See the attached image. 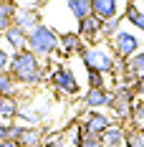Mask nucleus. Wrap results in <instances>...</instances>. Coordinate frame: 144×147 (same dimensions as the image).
Here are the masks:
<instances>
[{
  "mask_svg": "<svg viewBox=\"0 0 144 147\" xmlns=\"http://www.w3.org/2000/svg\"><path fill=\"white\" fill-rule=\"evenodd\" d=\"M8 71H10V76H13L18 84H23V86H35V84H41L46 79L41 59H38L33 51H28V48H20V51H15L13 56H10Z\"/></svg>",
  "mask_w": 144,
  "mask_h": 147,
  "instance_id": "obj_1",
  "label": "nucleus"
},
{
  "mask_svg": "<svg viewBox=\"0 0 144 147\" xmlns=\"http://www.w3.org/2000/svg\"><path fill=\"white\" fill-rule=\"evenodd\" d=\"M28 51H33L38 59H51L53 53H58V33L46 23H38L35 28L28 33Z\"/></svg>",
  "mask_w": 144,
  "mask_h": 147,
  "instance_id": "obj_2",
  "label": "nucleus"
},
{
  "mask_svg": "<svg viewBox=\"0 0 144 147\" xmlns=\"http://www.w3.org/2000/svg\"><path fill=\"white\" fill-rule=\"evenodd\" d=\"M78 56H81L86 69H94V71H101V74H111L116 66V56L104 46H86Z\"/></svg>",
  "mask_w": 144,
  "mask_h": 147,
  "instance_id": "obj_3",
  "label": "nucleus"
},
{
  "mask_svg": "<svg viewBox=\"0 0 144 147\" xmlns=\"http://www.w3.org/2000/svg\"><path fill=\"white\" fill-rule=\"evenodd\" d=\"M48 84L56 89L58 94H63V96H76V94L81 91V84H78L76 74H73L71 66H66V63H56V69L48 76Z\"/></svg>",
  "mask_w": 144,
  "mask_h": 147,
  "instance_id": "obj_4",
  "label": "nucleus"
},
{
  "mask_svg": "<svg viewBox=\"0 0 144 147\" xmlns=\"http://www.w3.org/2000/svg\"><path fill=\"white\" fill-rule=\"evenodd\" d=\"M142 51V41H139V36L137 33H131V30H119L114 38H111V53H114L116 59L121 61H129L134 53H139Z\"/></svg>",
  "mask_w": 144,
  "mask_h": 147,
  "instance_id": "obj_5",
  "label": "nucleus"
},
{
  "mask_svg": "<svg viewBox=\"0 0 144 147\" xmlns=\"http://www.w3.org/2000/svg\"><path fill=\"white\" fill-rule=\"evenodd\" d=\"M134 89L127 86V84H116L114 89H111V104H109V109L116 114V119H129V112L131 107H134Z\"/></svg>",
  "mask_w": 144,
  "mask_h": 147,
  "instance_id": "obj_6",
  "label": "nucleus"
},
{
  "mask_svg": "<svg viewBox=\"0 0 144 147\" xmlns=\"http://www.w3.org/2000/svg\"><path fill=\"white\" fill-rule=\"evenodd\" d=\"M78 36L84 38V43H91V46H99V41L104 38V20L99 15H88L84 20H78Z\"/></svg>",
  "mask_w": 144,
  "mask_h": 147,
  "instance_id": "obj_7",
  "label": "nucleus"
},
{
  "mask_svg": "<svg viewBox=\"0 0 144 147\" xmlns=\"http://www.w3.org/2000/svg\"><path fill=\"white\" fill-rule=\"evenodd\" d=\"M111 127V119L106 117L104 112H99V109H88L86 114H84V119H81V129L88 134H104L106 129Z\"/></svg>",
  "mask_w": 144,
  "mask_h": 147,
  "instance_id": "obj_8",
  "label": "nucleus"
},
{
  "mask_svg": "<svg viewBox=\"0 0 144 147\" xmlns=\"http://www.w3.org/2000/svg\"><path fill=\"white\" fill-rule=\"evenodd\" d=\"M38 23H41V18H38V10H35L33 5H18L15 18H13V26H18V28H23L25 33H30Z\"/></svg>",
  "mask_w": 144,
  "mask_h": 147,
  "instance_id": "obj_9",
  "label": "nucleus"
},
{
  "mask_svg": "<svg viewBox=\"0 0 144 147\" xmlns=\"http://www.w3.org/2000/svg\"><path fill=\"white\" fill-rule=\"evenodd\" d=\"M86 48L84 38L78 33H58V53L61 56H73Z\"/></svg>",
  "mask_w": 144,
  "mask_h": 147,
  "instance_id": "obj_10",
  "label": "nucleus"
},
{
  "mask_svg": "<svg viewBox=\"0 0 144 147\" xmlns=\"http://www.w3.org/2000/svg\"><path fill=\"white\" fill-rule=\"evenodd\" d=\"M109 104H111L109 89H88L84 94V107H88V109H99V107H109Z\"/></svg>",
  "mask_w": 144,
  "mask_h": 147,
  "instance_id": "obj_11",
  "label": "nucleus"
},
{
  "mask_svg": "<svg viewBox=\"0 0 144 147\" xmlns=\"http://www.w3.org/2000/svg\"><path fill=\"white\" fill-rule=\"evenodd\" d=\"M15 142H20L23 147H35V145H41V142H43V129L20 124V132H18V137H15Z\"/></svg>",
  "mask_w": 144,
  "mask_h": 147,
  "instance_id": "obj_12",
  "label": "nucleus"
},
{
  "mask_svg": "<svg viewBox=\"0 0 144 147\" xmlns=\"http://www.w3.org/2000/svg\"><path fill=\"white\" fill-rule=\"evenodd\" d=\"M91 8H94V15H99L101 20H109L119 13V0H91Z\"/></svg>",
  "mask_w": 144,
  "mask_h": 147,
  "instance_id": "obj_13",
  "label": "nucleus"
},
{
  "mask_svg": "<svg viewBox=\"0 0 144 147\" xmlns=\"http://www.w3.org/2000/svg\"><path fill=\"white\" fill-rule=\"evenodd\" d=\"M3 38H5V43L13 48V53L20 51V48H25V43H28V33L23 28H18V26H10V28L3 33Z\"/></svg>",
  "mask_w": 144,
  "mask_h": 147,
  "instance_id": "obj_14",
  "label": "nucleus"
},
{
  "mask_svg": "<svg viewBox=\"0 0 144 147\" xmlns=\"http://www.w3.org/2000/svg\"><path fill=\"white\" fill-rule=\"evenodd\" d=\"M20 112L18 96H0V119L3 122H15Z\"/></svg>",
  "mask_w": 144,
  "mask_h": 147,
  "instance_id": "obj_15",
  "label": "nucleus"
},
{
  "mask_svg": "<svg viewBox=\"0 0 144 147\" xmlns=\"http://www.w3.org/2000/svg\"><path fill=\"white\" fill-rule=\"evenodd\" d=\"M15 10H18V3L15 0H0V36L13 26Z\"/></svg>",
  "mask_w": 144,
  "mask_h": 147,
  "instance_id": "obj_16",
  "label": "nucleus"
},
{
  "mask_svg": "<svg viewBox=\"0 0 144 147\" xmlns=\"http://www.w3.org/2000/svg\"><path fill=\"white\" fill-rule=\"evenodd\" d=\"M66 8H68V13H71L76 20H84V18H88V15L94 13L91 0H66Z\"/></svg>",
  "mask_w": 144,
  "mask_h": 147,
  "instance_id": "obj_17",
  "label": "nucleus"
},
{
  "mask_svg": "<svg viewBox=\"0 0 144 147\" xmlns=\"http://www.w3.org/2000/svg\"><path fill=\"white\" fill-rule=\"evenodd\" d=\"M124 74H129L134 79H142L144 76V48L139 53H134L129 61H124Z\"/></svg>",
  "mask_w": 144,
  "mask_h": 147,
  "instance_id": "obj_18",
  "label": "nucleus"
},
{
  "mask_svg": "<svg viewBox=\"0 0 144 147\" xmlns=\"http://www.w3.org/2000/svg\"><path fill=\"white\" fill-rule=\"evenodd\" d=\"M124 137H127V129L124 127H116V124H111L106 132L101 134V142L109 147H121L124 145Z\"/></svg>",
  "mask_w": 144,
  "mask_h": 147,
  "instance_id": "obj_19",
  "label": "nucleus"
},
{
  "mask_svg": "<svg viewBox=\"0 0 144 147\" xmlns=\"http://www.w3.org/2000/svg\"><path fill=\"white\" fill-rule=\"evenodd\" d=\"M18 81H15L10 71H0V96H18Z\"/></svg>",
  "mask_w": 144,
  "mask_h": 147,
  "instance_id": "obj_20",
  "label": "nucleus"
},
{
  "mask_svg": "<svg viewBox=\"0 0 144 147\" xmlns=\"http://www.w3.org/2000/svg\"><path fill=\"white\" fill-rule=\"evenodd\" d=\"M129 124L137 127V129H144V104L142 102H134V107L129 112Z\"/></svg>",
  "mask_w": 144,
  "mask_h": 147,
  "instance_id": "obj_21",
  "label": "nucleus"
},
{
  "mask_svg": "<svg viewBox=\"0 0 144 147\" xmlns=\"http://www.w3.org/2000/svg\"><path fill=\"white\" fill-rule=\"evenodd\" d=\"M86 81H88V89H106V74L86 69Z\"/></svg>",
  "mask_w": 144,
  "mask_h": 147,
  "instance_id": "obj_22",
  "label": "nucleus"
},
{
  "mask_svg": "<svg viewBox=\"0 0 144 147\" xmlns=\"http://www.w3.org/2000/svg\"><path fill=\"white\" fill-rule=\"evenodd\" d=\"M124 145H127V147H144V129H137V127L127 129Z\"/></svg>",
  "mask_w": 144,
  "mask_h": 147,
  "instance_id": "obj_23",
  "label": "nucleus"
},
{
  "mask_svg": "<svg viewBox=\"0 0 144 147\" xmlns=\"http://www.w3.org/2000/svg\"><path fill=\"white\" fill-rule=\"evenodd\" d=\"M119 26H121V18H119V15H116V18H109V20H104V38H109V41H111L116 33L121 30Z\"/></svg>",
  "mask_w": 144,
  "mask_h": 147,
  "instance_id": "obj_24",
  "label": "nucleus"
},
{
  "mask_svg": "<svg viewBox=\"0 0 144 147\" xmlns=\"http://www.w3.org/2000/svg\"><path fill=\"white\" fill-rule=\"evenodd\" d=\"M8 63H10V56H8V51L0 46V71H8Z\"/></svg>",
  "mask_w": 144,
  "mask_h": 147,
  "instance_id": "obj_25",
  "label": "nucleus"
},
{
  "mask_svg": "<svg viewBox=\"0 0 144 147\" xmlns=\"http://www.w3.org/2000/svg\"><path fill=\"white\" fill-rule=\"evenodd\" d=\"M10 140V122H0V142Z\"/></svg>",
  "mask_w": 144,
  "mask_h": 147,
  "instance_id": "obj_26",
  "label": "nucleus"
},
{
  "mask_svg": "<svg viewBox=\"0 0 144 147\" xmlns=\"http://www.w3.org/2000/svg\"><path fill=\"white\" fill-rule=\"evenodd\" d=\"M131 89H134V94H139V96H144V76H142V79H137Z\"/></svg>",
  "mask_w": 144,
  "mask_h": 147,
  "instance_id": "obj_27",
  "label": "nucleus"
},
{
  "mask_svg": "<svg viewBox=\"0 0 144 147\" xmlns=\"http://www.w3.org/2000/svg\"><path fill=\"white\" fill-rule=\"evenodd\" d=\"M0 147H23V145H20V142H15V140H3Z\"/></svg>",
  "mask_w": 144,
  "mask_h": 147,
  "instance_id": "obj_28",
  "label": "nucleus"
},
{
  "mask_svg": "<svg viewBox=\"0 0 144 147\" xmlns=\"http://www.w3.org/2000/svg\"><path fill=\"white\" fill-rule=\"evenodd\" d=\"M137 28H139V30L144 33V15H142V20H139V26H137Z\"/></svg>",
  "mask_w": 144,
  "mask_h": 147,
  "instance_id": "obj_29",
  "label": "nucleus"
},
{
  "mask_svg": "<svg viewBox=\"0 0 144 147\" xmlns=\"http://www.w3.org/2000/svg\"><path fill=\"white\" fill-rule=\"evenodd\" d=\"M35 147H48V145H46V142H41V145H35Z\"/></svg>",
  "mask_w": 144,
  "mask_h": 147,
  "instance_id": "obj_30",
  "label": "nucleus"
},
{
  "mask_svg": "<svg viewBox=\"0 0 144 147\" xmlns=\"http://www.w3.org/2000/svg\"><path fill=\"white\" fill-rule=\"evenodd\" d=\"M139 3H142V5H144V0H139Z\"/></svg>",
  "mask_w": 144,
  "mask_h": 147,
  "instance_id": "obj_31",
  "label": "nucleus"
},
{
  "mask_svg": "<svg viewBox=\"0 0 144 147\" xmlns=\"http://www.w3.org/2000/svg\"><path fill=\"white\" fill-rule=\"evenodd\" d=\"M15 3H18V0H15Z\"/></svg>",
  "mask_w": 144,
  "mask_h": 147,
  "instance_id": "obj_32",
  "label": "nucleus"
}]
</instances>
